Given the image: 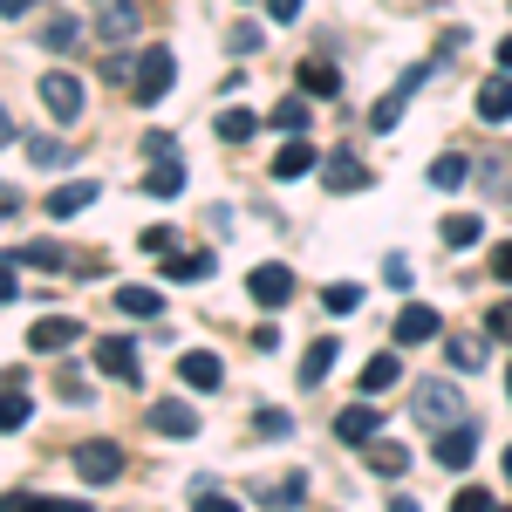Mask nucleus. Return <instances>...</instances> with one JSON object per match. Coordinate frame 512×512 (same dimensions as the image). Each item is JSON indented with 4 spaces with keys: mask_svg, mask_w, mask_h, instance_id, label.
Masks as SVG:
<instances>
[{
    "mask_svg": "<svg viewBox=\"0 0 512 512\" xmlns=\"http://www.w3.org/2000/svg\"><path fill=\"white\" fill-rule=\"evenodd\" d=\"M410 417H417V424H431V431H458V424H472V417H465V396L451 390L444 376L410 383Z\"/></svg>",
    "mask_w": 512,
    "mask_h": 512,
    "instance_id": "nucleus-1",
    "label": "nucleus"
},
{
    "mask_svg": "<svg viewBox=\"0 0 512 512\" xmlns=\"http://www.w3.org/2000/svg\"><path fill=\"white\" fill-rule=\"evenodd\" d=\"M171 76H178V55H171L164 41H151V48L137 55V76H130V96H137V103H164V96H171Z\"/></svg>",
    "mask_w": 512,
    "mask_h": 512,
    "instance_id": "nucleus-2",
    "label": "nucleus"
},
{
    "mask_svg": "<svg viewBox=\"0 0 512 512\" xmlns=\"http://www.w3.org/2000/svg\"><path fill=\"white\" fill-rule=\"evenodd\" d=\"M69 465H76V478H89V485H117L123 478V451L110 444V437H89V444L69 451Z\"/></svg>",
    "mask_w": 512,
    "mask_h": 512,
    "instance_id": "nucleus-3",
    "label": "nucleus"
},
{
    "mask_svg": "<svg viewBox=\"0 0 512 512\" xmlns=\"http://www.w3.org/2000/svg\"><path fill=\"white\" fill-rule=\"evenodd\" d=\"M41 103H48V117H55V123H82V76L48 69V76H41Z\"/></svg>",
    "mask_w": 512,
    "mask_h": 512,
    "instance_id": "nucleus-4",
    "label": "nucleus"
},
{
    "mask_svg": "<svg viewBox=\"0 0 512 512\" xmlns=\"http://www.w3.org/2000/svg\"><path fill=\"white\" fill-rule=\"evenodd\" d=\"M424 82H431V69H403V76H396V89L376 103V110H369V130H396V123H403V110H410V96H417Z\"/></svg>",
    "mask_w": 512,
    "mask_h": 512,
    "instance_id": "nucleus-5",
    "label": "nucleus"
},
{
    "mask_svg": "<svg viewBox=\"0 0 512 512\" xmlns=\"http://www.w3.org/2000/svg\"><path fill=\"white\" fill-rule=\"evenodd\" d=\"M246 294H253L260 308H287V301H294V274H287L280 260H267V267L246 274Z\"/></svg>",
    "mask_w": 512,
    "mask_h": 512,
    "instance_id": "nucleus-6",
    "label": "nucleus"
},
{
    "mask_svg": "<svg viewBox=\"0 0 512 512\" xmlns=\"http://www.w3.org/2000/svg\"><path fill=\"white\" fill-rule=\"evenodd\" d=\"M321 178H328V192H369V164L355 158L349 144H342V151H328V158H321Z\"/></svg>",
    "mask_w": 512,
    "mask_h": 512,
    "instance_id": "nucleus-7",
    "label": "nucleus"
},
{
    "mask_svg": "<svg viewBox=\"0 0 512 512\" xmlns=\"http://www.w3.org/2000/svg\"><path fill=\"white\" fill-rule=\"evenodd\" d=\"M96 35L123 48V41L137 35V0H96Z\"/></svg>",
    "mask_w": 512,
    "mask_h": 512,
    "instance_id": "nucleus-8",
    "label": "nucleus"
},
{
    "mask_svg": "<svg viewBox=\"0 0 512 512\" xmlns=\"http://www.w3.org/2000/svg\"><path fill=\"white\" fill-rule=\"evenodd\" d=\"M472 451H478V424H458V431H437V444H431V458L444 465V472H465V465H472Z\"/></svg>",
    "mask_w": 512,
    "mask_h": 512,
    "instance_id": "nucleus-9",
    "label": "nucleus"
},
{
    "mask_svg": "<svg viewBox=\"0 0 512 512\" xmlns=\"http://www.w3.org/2000/svg\"><path fill=\"white\" fill-rule=\"evenodd\" d=\"M96 369H103V376H117V383H137V376H144V362H137V342H123V335L96 342Z\"/></svg>",
    "mask_w": 512,
    "mask_h": 512,
    "instance_id": "nucleus-10",
    "label": "nucleus"
},
{
    "mask_svg": "<svg viewBox=\"0 0 512 512\" xmlns=\"http://www.w3.org/2000/svg\"><path fill=\"white\" fill-rule=\"evenodd\" d=\"M76 342H82V321L76 315H41L35 328H28V349H48V355H55V349H76Z\"/></svg>",
    "mask_w": 512,
    "mask_h": 512,
    "instance_id": "nucleus-11",
    "label": "nucleus"
},
{
    "mask_svg": "<svg viewBox=\"0 0 512 512\" xmlns=\"http://www.w3.org/2000/svg\"><path fill=\"white\" fill-rule=\"evenodd\" d=\"M178 383H185V390H219L226 369H219V355H212V349H185V355H178Z\"/></svg>",
    "mask_w": 512,
    "mask_h": 512,
    "instance_id": "nucleus-12",
    "label": "nucleus"
},
{
    "mask_svg": "<svg viewBox=\"0 0 512 512\" xmlns=\"http://www.w3.org/2000/svg\"><path fill=\"white\" fill-rule=\"evenodd\" d=\"M376 431H383V410H376V403H349V410L335 417V437H342V444H376Z\"/></svg>",
    "mask_w": 512,
    "mask_h": 512,
    "instance_id": "nucleus-13",
    "label": "nucleus"
},
{
    "mask_svg": "<svg viewBox=\"0 0 512 512\" xmlns=\"http://www.w3.org/2000/svg\"><path fill=\"white\" fill-rule=\"evenodd\" d=\"M144 424H151L158 437H198V410L192 403H151Z\"/></svg>",
    "mask_w": 512,
    "mask_h": 512,
    "instance_id": "nucleus-14",
    "label": "nucleus"
},
{
    "mask_svg": "<svg viewBox=\"0 0 512 512\" xmlns=\"http://www.w3.org/2000/svg\"><path fill=\"white\" fill-rule=\"evenodd\" d=\"M431 335H444L437 308H424V301H403L396 308V342H431Z\"/></svg>",
    "mask_w": 512,
    "mask_h": 512,
    "instance_id": "nucleus-15",
    "label": "nucleus"
},
{
    "mask_svg": "<svg viewBox=\"0 0 512 512\" xmlns=\"http://www.w3.org/2000/svg\"><path fill=\"white\" fill-rule=\"evenodd\" d=\"M253 499H260L267 512H287V506H301V499H308V478H301V472L267 478V485H253Z\"/></svg>",
    "mask_w": 512,
    "mask_h": 512,
    "instance_id": "nucleus-16",
    "label": "nucleus"
},
{
    "mask_svg": "<svg viewBox=\"0 0 512 512\" xmlns=\"http://www.w3.org/2000/svg\"><path fill=\"white\" fill-rule=\"evenodd\" d=\"M472 171H478V158H465V151H444V158L431 164V185H437V192H465V185H472Z\"/></svg>",
    "mask_w": 512,
    "mask_h": 512,
    "instance_id": "nucleus-17",
    "label": "nucleus"
},
{
    "mask_svg": "<svg viewBox=\"0 0 512 512\" xmlns=\"http://www.w3.org/2000/svg\"><path fill=\"white\" fill-rule=\"evenodd\" d=\"M137 192H151V198H178V192H185V164H178V158L151 164V171L137 178Z\"/></svg>",
    "mask_w": 512,
    "mask_h": 512,
    "instance_id": "nucleus-18",
    "label": "nucleus"
},
{
    "mask_svg": "<svg viewBox=\"0 0 512 512\" xmlns=\"http://www.w3.org/2000/svg\"><path fill=\"white\" fill-rule=\"evenodd\" d=\"M478 117L485 123H512V76H492L478 89Z\"/></svg>",
    "mask_w": 512,
    "mask_h": 512,
    "instance_id": "nucleus-19",
    "label": "nucleus"
},
{
    "mask_svg": "<svg viewBox=\"0 0 512 512\" xmlns=\"http://www.w3.org/2000/svg\"><path fill=\"white\" fill-rule=\"evenodd\" d=\"M362 458H369V472H376V478H403V472H410V451H403V444H390V437H376Z\"/></svg>",
    "mask_w": 512,
    "mask_h": 512,
    "instance_id": "nucleus-20",
    "label": "nucleus"
},
{
    "mask_svg": "<svg viewBox=\"0 0 512 512\" xmlns=\"http://www.w3.org/2000/svg\"><path fill=\"white\" fill-rule=\"evenodd\" d=\"M315 144H308V137H287V144H280V158H274V178H301V171H315Z\"/></svg>",
    "mask_w": 512,
    "mask_h": 512,
    "instance_id": "nucleus-21",
    "label": "nucleus"
},
{
    "mask_svg": "<svg viewBox=\"0 0 512 512\" xmlns=\"http://www.w3.org/2000/svg\"><path fill=\"white\" fill-rule=\"evenodd\" d=\"M82 205H96V185H89V178H82V185H55V192H48V219H76Z\"/></svg>",
    "mask_w": 512,
    "mask_h": 512,
    "instance_id": "nucleus-22",
    "label": "nucleus"
},
{
    "mask_svg": "<svg viewBox=\"0 0 512 512\" xmlns=\"http://www.w3.org/2000/svg\"><path fill=\"white\" fill-rule=\"evenodd\" d=\"M444 362H451V369H465V376H472V369H485V342H478V335H465V328H458V335H444Z\"/></svg>",
    "mask_w": 512,
    "mask_h": 512,
    "instance_id": "nucleus-23",
    "label": "nucleus"
},
{
    "mask_svg": "<svg viewBox=\"0 0 512 512\" xmlns=\"http://www.w3.org/2000/svg\"><path fill=\"white\" fill-rule=\"evenodd\" d=\"M7 512H89L82 499H55V492H7Z\"/></svg>",
    "mask_w": 512,
    "mask_h": 512,
    "instance_id": "nucleus-24",
    "label": "nucleus"
},
{
    "mask_svg": "<svg viewBox=\"0 0 512 512\" xmlns=\"http://www.w3.org/2000/svg\"><path fill=\"white\" fill-rule=\"evenodd\" d=\"M335 349H342V342H328V335H321V342H308V355H301V390H315L321 376L335 369Z\"/></svg>",
    "mask_w": 512,
    "mask_h": 512,
    "instance_id": "nucleus-25",
    "label": "nucleus"
},
{
    "mask_svg": "<svg viewBox=\"0 0 512 512\" xmlns=\"http://www.w3.org/2000/svg\"><path fill=\"white\" fill-rule=\"evenodd\" d=\"M478 178H485L492 198H512V158L506 151H485V158H478Z\"/></svg>",
    "mask_w": 512,
    "mask_h": 512,
    "instance_id": "nucleus-26",
    "label": "nucleus"
},
{
    "mask_svg": "<svg viewBox=\"0 0 512 512\" xmlns=\"http://www.w3.org/2000/svg\"><path fill=\"white\" fill-rule=\"evenodd\" d=\"M294 76H301V89H308V96H321V103H328V96H342V76H335L328 62H301Z\"/></svg>",
    "mask_w": 512,
    "mask_h": 512,
    "instance_id": "nucleus-27",
    "label": "nucleus"
},
{
    "mask_svg": "<svg viewBox=\"0 0 512 512\" xmlns=\"http://www.w3.org/2000/svg\"><path fill=\"white\" fill-rule=\"evenodd\" d=\"M478 239H485V219H478V212H451V219H444V246L465 253V246H478Z\"/></svg>",
    "mask_w": 512,
    "mask_h": 512,
    "instance_id": "nucleus-28",
    "label": "nucleus"
},
{
    "mask_svg": "<svg viewBox=\"0 0 512 512\" xmlns=\"http://www.w3.org/2000/svg\"><path fill=\"white\" fill-rule=\"evenodd\" d=\"M76 41H82V21H76V14L41 21V48H55V55H62V48H76Z\"/></svg>",
    "mask_w": 512,
    "mask_h": 512,
    "instance_id": "nucleus-29",
    "label": "nucleus"
},
{
    "mask_svg": "<svg viewBox=\"0 0 512 512\" xmlns=\"http://www.w3.org/2000/svg\"><path fill=\"white\" fill-rule=\"evenodd\" d=\"M274 130H287V137H308V103H301V89L274 103Z\"/></svg>",
    "mask_w": 512,
    "mask_h": 512,
    "instance_id": "nucleus-30",
    "label": "nucleus"
},
{
    "mask_svg": "<svg viewBox=\"0 0 512 512\" xmlns=\"http://www.w3.org/2000/svg\"><path fill=\"white\" fill-rule=\"evenodd\" d=\"M321 308H328V315H355V308H362V287H355V280H328V287H321Z\"/></svg>",
    "mask_w": 512,
    "mask_h": 512,
    "instance_id": "nucleus-31",
    "label": "nucleus"
},
{
    "mask_svg": "<svg viewBox=\"0 0 512 512\" xmlns=\"http://www.w3.org/2000/svg\"><path fill=\"white\" fill-rule=\"evenodd\" d=\"M212 274V253H171L164 260V280H205Z\"/></svg>",
    "mask_w": 512,
    "mask_h": 512,
    "instance_id": "nucleus-32",
    "label": "nucleus"
},
{
    "mask_svg": "<svg viewBox=\"0 0 512 512\" xmlns=\"http://www.w3.org/2000/svg\"><path fill=\"white\" fill-rule=\"evenodd\" d=\"M117 308H123V315H158L164 294H158V287H117Z\"/></svg>",
    "mask_w": 512,
    "mask_h": 512,
    "instance_id": "nucleus-33",
    "label": "nucleus"
},
{
    "mask_svg": "<svg viewBox=\"0 0 512 512\" xmlns=\"http://www.w3.org/2000/svg\"><path fill=\"white\" fill-rule=\"evenodd\" d=\"M396 376H403V362H396V355H376V362L362 369V390H369V396H383V390L396 383Z\"/></svg>",
    "mask_w": 512,
    "mask_h": 512,
    "instance_id": "nucleus-34",
    "label": "nucleus"
},
{
    "mask_svg": "<svg viewBox=\"0 0 512 512\" xmlns=\"http://www.w3.org/2000/svg\"><path fill=\"white\" fill-rule=\"evenodd\" d=\"M212 130H219V137H226V144H246V137H253V130H260V117H253V110H226V117L212 123Z\"/></svg>",
    "mask_w": 512,
    "mask_h": 512,
    "instance_id": "nucleus-35",
    "label": "nucleus"
},
{
    "mask_svg": "<svg viewBox=\"0 0 512 512\" xmlns=\"http://www.w3.org/2000/svg\"><path fill=\"white\" fill-rule=\"evenodd\" d=\"M55 390L69 396V403H89V396H96V390H89V376H82L76 362H62V369H55Z\"/></svg>",
    "mask_w": 512,
    "mask_h": 512,
    "instance_id": "nucleus-36",
    "label": "nucleus"
},
{
    "mask_svg": "<svg viewBox=\"0 0 512 512\" xmlns=\"http://www.w3.org/2000/svg\"><path fill=\"white\" fill-rule=\"evenodd\" d=\"M28 164H69V144L62 137H28Z\"/></svg>",
    "mask_w": 512,
    "mask_h": 512,
    "instance_id": "nucleus-37",
    "label": "nucleus"
},
{
    "mask_svg": "<svg viewBox=\"0 0 512 512\" xmlns=\"http://www.w3.org/2000/svg\"><path fill=\"white\" fill-rule=\"evenodd\" d=\"M28 267H48V274H55V267H69V253H62L55 239H35V246H28Z\"/></svg>",
    "mask_w": 512,
    "mask_h": 512,
    "instance_id": "nucleus-38",
    "label": "nucleus"
},
{
    "mask_svg": "<svg viewBox=\"0 0 512 512\" xmlns=\"http://www.w3.org/2000/svg\"><path fill=\"white\" fill-rule=\"evenodd\" d=\"M144 158H151V164L178 158V137H171V130H144Z\"/></svg>",
    "mask_w": 512,
    "mask_h": 512,
    "instance_id": "nucleus-39",
    "label": "nucleus"
},
{
    "mask_svg": "<svg viewBox=\"0 0 512 512\" xmlns=\"http://www.w3.org/2000/svg\"><path fill=\"white\" fill-rule=\"evenodd\" d=\"M253 431H260V437H287V431H294V417H287V410H253Z\"/></svg>",
    "mask_w": 512,
    "mask_h": 512,
    "instance_id": "nucleus-40",
    "label": "nucleus"
},
{
    "mask_svg": "<svg viewBox=\"0 0 512 512\" xmlns=\"http://www.w3.org/2000/svg\"><path fill=\"white\" fill-rule=\"evenodd\" d=\"M137 246H144V253H164V260H171L178 233H171V226H144V233H137Z\"/></svg>",
    "mask_w": 512,
    "mask_h": 512,
    "instance_id": "nucleus-41",
    "label": "nucleus"
},
{
    "mask_svg": "<svg viewBox=\"0 0 512 512\" xmlns=\"http://www.w3.org/2000/svg\"><path fill=\"white\" fill-rule=\"evenodd\" d=\"M451 512H499V506H492V492H485V485H465V492L451 499Z\"/></svg>",
    "mask_w": 512,
    "mask_h": 512,
    "instance_id": "nucleus-42",
    "label": "nucleus"
},
{
    "mask_svg": "<svg viewBox=\"0 0 512 512\" xmlns=\"http://www.w3.org/2000/svg\"><path fill=\"white\" fill-rule=\"evenodd\" d=\"M28 410H35L28 396H21V390H7V410H0V424H7V431H21V424H28Z\"/></svg>",
    "mask_w": 512,
    "mask_h": 512,
    "instance_id": "nucleus-43",
    "label": "nucleus"
},
{
    "mask_svg": "<svg viewBox=\"0 0 512 512\" xmlns=\"http://www.w3.org/2000/svg\"><path fill=\"white\" fill-rule=\"evenodd\" d=\"M192 512H239V506H233V499H219L212 485H198V492H192Z\"/></svg>",
    "mask_w": 512,
    "mask_h": 512,
    "instance_id": "nucleus-44",
    "label": "nucleus"
},
{
    "mask_svg": "<svg viewBox=\"0 0 512 512\" xmlns=\"http://www.w3.org/2000/svg\"><path fill=\"white\" fill-rule=\"evenodd\" d=\"M383 280H390V287H410V260L390 253V260H383Z\"/></svg>",
    "mask_w": 512,
    "mask_h": 512,
    "instance_id": "nucleus-45",
    "label": "nucleus"
},
{
    "mask_svg": "<svg viewBox=\"0 0 512 512\" xmlns=\"http://www.w3.org/2000/svg\"><path fill=\"white\" fill-rule=\"evenodd\" d=\"M485 321H492V335H499V342H512V301H499Z\"/></svg>",
    "mask_w": 512,
    "mask_h": 512,
    "instance_id": "nucleus-46",
    "label": "nucleus"
},
{
    "mask_svg": "<svg viewBox=\"0 0 512 512\" xmlns=\"http://www.w3.org/2000/svg\"><path fill=\"white\" fill-rule=\"evenodd\" d=\"M233 55H260V28H233Z\"/></svg>",
    "mask_w": 512,
    "mask_h": 512,
    "instance_id": "nucleus-47",
    "label": "nucleus"
},
{
    "mask_svg": "<svg viewBox=\"0 0 512 512\" xmlns=\"http://www.w3.org/2000/svg\"><path fill=\"white\" fill-rule=\"evenodd\" d=\"M492 274L512 280V239H499V246H492Z\"/></svg>",
    "mask_w": 512,
    "mask_h": 512,
    "instance_id": "nucleus-48",
    "label": "nucleus"
},
{
    "mask_svg": "<svg viewBox=\"0 0 512 512\" xmlns=\"http://www.w3.org/2000/svg\"><path fill=\"white\" fill-rule=\"evenodd\" d=\"M267 14H274V21H294V14H301V0H267Z\"/></svg>",
    "mask_w": 512,
    "mask_h": 512,
    "instance_id": "nucleus-49",
    "label": "nucleus"
},
{
    "mask_svg": "<svg viewBox=\"0 0 512 512\" xmlns=\"http://www.w3.org/2000/svg\"><path fill=\"white\" fill-rule=\"evenodd\" d=\"M28 7H35V0H0V14H7V21H28Z\"/></svg>",
    "mask_w": 512,
    "mask_h": 512,
    "instance_id": "nucleus-50",
    "label": "nucleus"
},
{
    "mask_svg": "<svg viewBox=\"0 0 512 512\" xmlns=\"http://www.w3.org/2000/svg\"><path fill=\"white\" fill-rule=\"evenodd\" d=\"M383 512H424V506H417L410 492H396V499H390V506H383Z\"/></svg>",
    "mask_w": 512,
    "mask_h": 512,
    "instance_id": "nucleus-51",
    "label": "nucleus"
},
{
    "mask_svg": "<svg viewBox=\"0 0 512 512\" xmlns=\"http://www.w3.org/2000/svg\"><path fill=\"white\" fill-rule=\"evenodd\" d=\"M499 69H512V35H506V41H499Z\"/></svg>",
    "mask_w": 512,
    "mask_h": 512,
    "instance_id": "nucleus-52",
    "label": "nucleus"
},
{
    "mask_svg": "<svg viewBox=\"0 0 512 512\" xmlns=\"http://www.w3.org/2000/svg\"><path fill=\"white\" fill-rule=\"evenodd\" d=\"M506 478H512V444H506Z\"/></svg>",
    "mask_w": 512,
    "mask_h": 512,
    "instance_id": "nucleus-53",
    "label": "nucleus"
},
{
    "mask_svg": "<svg viewBox=\"0 0 512 512\" xmlns=\"http://www.w3.org/2000/svg\"><path fill=\"white\" fill-rule=\"evenodd\" d=\"M506 396H512V369H506Z\"/></svg>",
    "mask_w": 512,
    "mask_h": 512,
    "instance_id": "nucleus-54",
    "label": "nucleus"
},
{
    "mask_svg": "<svg viewBox=\"0 0 512 512\" xmlns=\"http://www.w3.org/2000/svg\"><path fill=\"white\" fill-rule=\"evenodd\" d=\"M499 512H512V506H499Z\"/></svg>",
    "mask_w": 512,
    "mask_h": 512,
    "instance_id": "nucleus-55",
    "label": "nucleus"
}]
</instances>
